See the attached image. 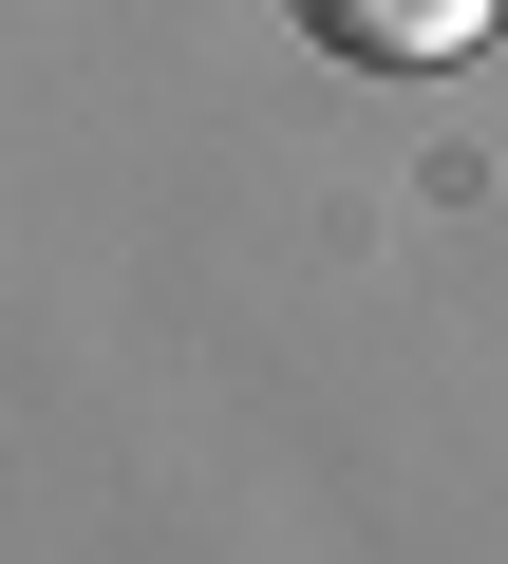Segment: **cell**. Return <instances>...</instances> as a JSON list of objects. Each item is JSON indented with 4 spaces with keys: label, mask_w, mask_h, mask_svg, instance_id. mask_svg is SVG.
<instances>
[{
    "label": "cell",
    "mask_w": 508,
    "mask_h": 564,
    "mask_svg": "<svg viewBox=\"0 0 508 564\" xmlns=\"http://www.w3.org/2000/svg\"><path fill=\"white\" fill-rule=\"evenodd\" d=\"M489 20H508V0H302V39L358 57V76H433V57H471Z\"/></svg>",
    "instance_id": "cell-1"
}]
</instances>
